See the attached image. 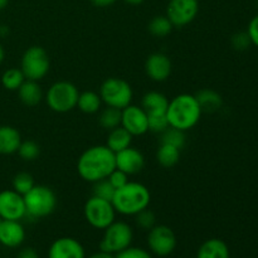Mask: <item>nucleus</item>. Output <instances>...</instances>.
<instances>
[{
  "label": "nucleus",
  "mask_w": 258,
  "mask_h": 258,
  "mask_svg": "<svg viewBox=\"0 0 258 258\" xmlns=\"http://www.w3.org/2000/svg\"><path fill=\"white\" fill-rule=\"evenodd\" d=\"M108 181H110L111 184H112V186L115 189H118L121 188V186H123L125 184H127L128 181V175L126 173H123V171L118 170V169H115V170L112 171V173L108 175Z\"/></svg>",
  "instance_id": "obj_37"
},
{
  "label": "nucleus",
  "mask_w": 258,
  "mask_h": 258,
  "mask_svg": "<svg viewBox=\"0 0 258 258\" xmlns=\"http://www.w3.org/2000/svg\"><path fill=\"white\" fill-rule=\"evenodd\" d=\"M174 25L171 24L170 20L168 19L166 15H156L149 22L148 29L151 35L156 38H165L173 30Z\"/></svg>",
  "instance_id": "obj_27"
},
{
  "label": "nucleus",
  "mask_w": 258,
  "mask_h": 258,
  "mask_svg": "<svg viewBox=\"0 0 258 258\" xmlns=\"http://www.w3.org/2000/svg\"><path fill=\"white\" fill-rule=\"evenodd\" d=\"M121 126L133 136H143L149 131L148 113L141 106L128 105L121 110Z\"/></svg>",
  "instance_id": "obj_12"
},
{
  "label": "nucleus",
  "mask_w": 258,
  "mask_h": 258,
  "mask_svg": "<svg viewBox=\"0 0 258 258\" xmlns=\"http://www.w3.org/2000/svg\"><path fill=\"white\" fill-rule=\"evenodd\" d=\"M197 258H231V254L226 242L219 238H211L201 244Z\"/></svg>",
  "instance_id": "obj_21"
},
{
  "label": "nucleus",
  "mask_w": 258,
  "mask_h": 258,
  "mask_svg": "<svg viewBox=\"0 0 258 258\" xmlns=\"http://www.w3.org/2000/svg\"><path fill=\"white\" fill-rule=\"evenodd\" d=\"M140 106L148 113V116L163 115L168 110L169 98L159 91H149L141 98Z\"/></svg>",
  "instance_id": "obj_18"
},
{
  "label": "nucleus",
  "mask_w": 258,
  "mask_h": 258,
  "mask_svg": "<svg viewBox=\"0 0 258 258\" xmlns=\"http://www.w3.org/2000/svg\"><path fill=\"white\" fill-rule=\"evenodd\" d=\"M25 241V229L20 221H3L0 224V244L18 248Z\"/></svg>",
  "instance_id": "obj_17"
},
{
  "label": "nucleus",
  "mask_w": 258,
  "mask_h": 258,
  "mask_svg": "<svg viewBox=\"0 0 258 258\" xmlns=\"http://www.w3.org/2000/svg\"><path fill=\"white\" fill-rule=\"evenodd\" d=\"M202 108L196 96L190 93H180L169 101L166 118L169 126L186 133L196 127L202 117Z\"/></svg>",
  "instance_id": "obj_2"
},
{
  "label": "nucleus",
  "mask_w": 258,
  "mask_h": 258,
  "mask_svg": "<svg viewBox=\"0 0 258 258\" xmlns=\"http://www.w3.org/2000/svg\"><path fill=\"white\" fill-rule=\"evenodd\" d=\"M12 185H13V190L19 193L20 196H25V194H27L28 191L35 185L34 178H33L29 173L22 171V173H18L17 175L13 178Z\"/></svg>",
  "instance_id": "obj_30"
},
{
  "label": "nucleus",
  "mask_w": 258,
  "mask_h": 258,
  "mask_svg": "<svg viewBox=\"0 0 258 258\" xmlns=\"http://www.w3.org/2000/svg\"><path fill=\"white\" fill-rule=\"evenodd\" d=\"M48 258H86V251L78 239L60 237L50 244Z\"/></svg>",
  "instance_id": "obj_16"
},
{
  "label": "nucleus",
  "mask_w": 258,
  "mask_h": 258,
  "mask_svg": "<svg viewBox=\"0 0 258 258\" xmlns=\"http://www.w3.org/2000/svg\"><path fill=\"white\" fill-rule=\"evenodd\" d=\"M123 2L126 3V4L128 5H134V7H136V5H141L143 4L145 0H123Z\"/></svg>",
  "instance_id": "obj_42"
},
{
  "label": "nucleus",
  "mask_w": 258,
  "mask_h": 258,
  "mask_svg": "<svg viewBox=\"0 0 258 258\" xmlns=\"http://www.w3.org/2000/svg\"><path fill=\"white\" fill-rule=\"evenodd\" d=\"M116 213L134 217L139 212L149 208L151 202V193L148 186L139 181H128L121 188L116 189L112 198Z\"/></svg>",
  "instance_id": "obj_3"
},
{
  "label": "nucleus",
  "mask_w": 258,
  "mask_h": 258,
  "mask_svg": "<svg viewBox=\"0 0 258 258\" xmlns=\"http://www.w3.org/2000/svg\"><path fill=\"white\" fill-rule=\"evenodd\" d=\"M149 118V131L154 134H159L166 130L169 127V121L166 118V113L163 115H151L148 116Z\"/></svg>",
  "instance_id": "obj_34"
},
{
  "label": "nucleus",
  "mask_w": 258,
  "mask_h": 258,
  "mask_svg": "<svg viewBox=\"0 0 258 258\" xmlns=\"http://www.w3.org/2000/svg\"><path fill=\"white\" fill-rule=\"evenodd\" d=\"M115 158L116 169L123 171L128 176L141 173L145 166V156L139 149L133 148V146H128L125 150L116 153Z\"/></svg>",
  "instance_id": "obj_15"
},
{
  "label": "nucleus",
  "mask_w": 258,
  "mask_h": 258,
  "mask_svg": "<svg viewBox=\"0 0 258 258\" xmlns=\"http://www.w3.org/2000/svg\"><path fill=\"white\" fill-rule=\"evenodd\" d=\"M149 252L158 257H168L175 251L176 236L170 227L165 224H156L150 231H148Z\"/></svg>",
  "instance_id": "obj_10"
},
{
  "label": "nucleus",
  "mask_w": 258,
  "mask_h": 258,
  "mask_svg": "<svg viewBox=\"0 0 258 258\" xmlns=\"http://www.w3.org/2000/svg\"><path fill=\"white\" fill-rule=\"evenodd\" d=\"M90 2L92 3V5L97 8H107L115 4L117 0H90Z\"/></svg>",
  "instance_id": "obj_40"
},
{
  "label": "nucleus",
  "mask_w": 258,
  "mask_h": 258,
  "mask_svg": "<svg viewBox=\"0 0 258 258\" xmlns=\"http://www.w3.org/2000/svg\"><path fill=\"white\" fill-rule=\"evenodd\" d=\"M133 138L128 131H126L122 126H118V127L112 128V130L108 131L107 139H106L105 145L110 149L113 153H118V151L125 150L126 148L131 146L133 143Z\"/></svg>",
  "instance_id": "obj_23"
},
{
  "label": "nucleus",
  "mask_w": 258,
  "mask_h": 258,
  "mask_svg": "<svg viewBox=\"0 0 258 258\" xmlns=\"http://www.w3.org/2000/svg\"><path fill=\"white\" fill-rule=\"evenodd\" d=\"M180 150L166 144H160L156 150V160L163 168H173L179 163Z\"/></svg>",
  "instance_id": "obj_25"
},
{
  "label": "nucleus",
  "mask_w": 258,
  "mask_h": 258,
  "mask_svg": "<svg viewBox=\"0 0 258 258\" xmlns=\"http://www.w3.org/2000/svg\"><path fill=\"white\" fill-rule=\"evenodd\" d=\"M173 71L171 60L165 53H151L145 60V73L154 82H164L168 80Z\"/></svg>",
  "instance_id": "obj_14"
},
{
  "label": "nucleus",
  "mask_w": 258,
  "mask_h": 258,
  "mask_svg": "<svg viewBox=\"0 0 258 258\" xmlns=\"http://www.w3.org/2000/svg\"><path fill=\"white\" fill-rule=\"evenodd\" d=\"M102 106V100H101L98 92L95 91H85L81 92L78 96L77 107L81 112L87 113V115H93L101 110Z\"/></svg>",
  "instance_id": "obj_24"
},
{
  "label": "nucleus",
  "mask_w": 258,
  "mask_h": 258,
  "mask_svg": "<svg viewBox=\"0 0 258 258\" xmlns=\"http://www.w3.org/2000/svg\"><path fill=\"white\" fill-rule=\"evenodd\" d=\"M4 58H5V50H4V48H3L2 43H0V64L3 63Z\"/></svg>",
  "instance_id": "obj_43"
},
{
  "label": "nucleus",
  "mask_w": 258,
  "mask_h": 258,
  "mask_svg": "<svg viewBox=\"0 0 258 258\" xmlns=\"http://www.w3.org/2000/svg\"><path fill=\"white\" fill-rule=\"evenodd\" d=\"M25 217L32 219H42L50 216L57 208V196L50 188L35 184L25 196Z\"/></svg>",
  "instance_id": "obj_4"
},
{
  "label": "nucleus",
  "mask_w": 258,
  "mask_h": 258,
  "mask_svg": "<svg viewBox=\"0 0 258 258\" xmlns=\"http://www.w3.org/2000/svg\"><path fill=\"white\" fill-rule=\"evenodd\" d=\"M134 218H135L136 226L140 229H143V231H150L154 226H156L155 213L149 208L139 212L136 216H134Z\"/></svg>",
  "instance_id": "obj_33"
},
{
  "label": "nucleus",
  "mask_w": 258,
  "mask_h": 258,
  "mask_svg": "<svg viewBox=\"0 0 258 258\" xmlns=\"http://www.w3.org/2000/svg\"><path fill=\"white\" fill-rule=\"evenodd\" d=\"M17 153L19 154V156L24 161H34L35 159H38V156H39L40 148L35 141L22 140Z\"/></svg>",
  "instance_id": "obj_31"
},
{
  "label": "nucleus",
  "mask_w": 258,
  "mask_h": 258,
  "mask_svg": "<svg viewBox=\"0 0 258 258\" xmlns=\"http://www.w3.org/2000/svg\"><path fill=\"white\" fill-rule=\"evenodd\" d=\"M77 86L68 81H57L45 92L44 100L48 107L57 113H67L77 107Z\"/></svg>",
  "instance_id": "obj_5"
},
{
  "label": "nucleus",
  "mask_w": 258,
  "mask_h": 258,
  "mask_svg": "<svg viewBox=\"0 0 258 258\" xmlns=\"http://www.w3.org/2000/svg\"><path fill=\"white\" fill-rule=\"evenodd\" d=\"M3 221H4V219H3L2 217H0V224H2V222H3Z\"/></svg>",
  "instance_id": "obj_45"
},
{
  "label": "nucleus",
  "mask_w": 258,
  "mask_h": 258,
  "mask_svg": "<svg viewBox=\"0 0 258 258\" xmlns=\"http://www.w3.org/2000/svg\"><path fill=\"white\" fill-rule=\"evenodd\" d=\"M0 217L4 221H22L25 218L23 196L13 189L0 191Z\"/></svg>",
  "instance_id": "obj_13"
},
{
  "label": "nucleus",
  "mask_w": 258,
  "mask_h": 258,
  "mask_svg": "<svg viewBox=\"0 0 258 258\" xmlns=\"http://www.w3.org/2000/svg\"><path fill=\"white\" fill-rule=\"evenodd\" d=\"M198 13V0H169L165 15L174 27L181 28L194 22Z\"/></svg>",
  "instance_id": "obj_11"
},
{
  "label": "nucleus",
  "mask_w": 258,
  "mask_h": 258,
  "mask_svg": "<svg viewBox=\"0 0 258 258\" xmlns=\"http://www.w3.org/2000/svg\"><path fill=\"white\" fill-rule=\"evenodd\" d=\"M98 95L102 100V103H105L106 106L122 110L126 106L133 103L134 91L127 81L122 78L110 77L101 83Z\"/></svg>",
  "instance_id": "obj_6"
},
{
  "label": "nucleus",
  "mask_w": 258,
  "mask_h": 258,
  "mask_svg": "<svg viewBox=\"0 0 258 258\" xmlns=\"http://www.w3.org/2000/svg\"><path fill=\"white\" fill-rule=\"evenodd\" d=\"M18 97L23 105L28 107H34L42 102L44 93L37 81L25 80L23 85L18 88Z\"/></svg>",
  "instance_id": "obj_19"
},
{
  "label": "nucleus",
  "mask_w": 258,
  "mask_h": 258,
  "mask_svg": "<svg viewBox=\"0 0 258 258\" xmlns=\"http://www.w3.org/2000/svg\"><path fill=\"white\" fill-rule=\"evenodd\" d=\"M116 211L112 202L105 201L98 197H90L83 207V216L87 223L95 229L107 228L112 222L116 221Z\"/></svg>",
  "instance_id": "obj_9"
},
{
  "label": "nucleus",
  "mask_w": 258,
  "mask_h": 258,
  "mask_svg": "<svg viewBox=\"0 0 258 258\" xmlns=\"http://www.w3.org/2000/svg\"><path fill=\"white\" fill-rule=\"evenodd\" d=\"M196 98L202 108V112L213 113L221 110L223 106V98L217 91L211 88H203L196 93Z\"/></svg>",
  "instance_id": "obj_22"
},
{
  "label": "nucleus",
  "mask_w": 258,
  "mask_h": 258,
  "mask_svg": "<svg viewBox=\"0 0 258 258\" xmlns=\"http://www.w3.org/2000/svg\"><path fill=\"white\" fill-rule=\"evenodd\" d=\"M134 239L133 227L123 221H115L106 229L100 242V251L117 254L131 246Z\"/></svg>",
  "instance_id": "obj_7"
},
{
  "label": "nucleus",
  "mask_w": 258,
  "mask_h": 258,
  "mask_svg": "<svg viewBox=\"0 0 258 258\" xmlns=\"http://www.w3.org/2000/svg\"><path fill=\"white\" fill-rule=\"evenodd\" d=\"M98 123L102 128L110 131L121 126V110L115 107H108L98 111Z\"/></svg>",
  "instance_id": "obj_26"
},
{
  "label": "nucleus",
  "mask_w": 258,
  "mask_h": 258,
  "mask_svg": "<svg viewBox=\"0 0 258 258\" xmlns=\"http://www.w3.org/2000/svg\"><path fill=\"white\" fill-rule=\"evenodd\" d=\"M115 169V153L106 145H95L86 149L77 161L78 175L92 184L108 178Z\"/></svg>",
  "instance_id": "obj_1"
},
{
  "label": "nucleus",
  "mask_w": 258,
  "mask_h": 258,
  "mask_svg": "<svg viewBox=\"0 0 258 258\" xmlns=\"http://www.w3.org/2000/svg\"><path fill=\"white\" fill-rule=\"evenodd\" d=\"M231 44L236 50L243 52V50H247L249 47H251L252 42H251V38H249L248 33L238 32V33H236V34L232 35Z\"/></svg>",
  "instance_id": "obj_35"
},
{
  "label": "nucleus",
  "mask_w": 258,
  "mask_h": 258,
  "mask_svg": "<svg viewBox=\"0 0 258 258\" xmlns=\"http://www.w3.org/2000/svg\"><path fill=\"white\" fill-rule=\"evenodd\" d=\"M86 258H115V254H110V253H106V252H103V251H100V252H96V253L91 254V256H88Z\"/></svg>",
  "instance_id": "obj_41"
},
{
  "label": "nucleus",
  "mask_w": 258,
  "mask_h": 258,
  "mask_svg": "<svg viewBox=\"0 0 258 258\" xmlns=\"http://www.w3.org/2000/svg\"><path fill=\"white\" fill-rule=\"evenodd\" d=\"M22 143V135L15 127L9 125L0 126V155H12L17 153Z\"/></svg>",
  "instance_id": "obj_20"
},
{
  "label": "nucleus",
  "mask_w": 258,
  "mask_h": 258,
  "mask_svg": "<svg viewBox=\"0 0 258 258\" xmlns=\"http://www.w3.org/2000/svg\"><path fill=\"white\" fill-rule=\"evenodd\" d=\"M160 144L171 145L181 150L185 145V133L169 126L164 133L160 134Z\"/></svg>",
  "instance_id": "obj_29"
},
{
  "label": "nucleus",
  "mask_w": 258,
  "mask_h": 258,
  "mask_svg": "<svg viewBox=\"0 0 258 258\" xmlns=\"http://www.w3.org/2000/svg\"><path fill=\"white\" fill-rule=\"evenodd\" d=\"M247 33H248L249 38H251L252 44L258 47V15L251 19L248 28H247Z\"/></svg>",
  "instance_id": "obj_38"
},
{
  "label": "nucleus",
  "mask_w": 258,
  "mask_h": 258,
  "mask_svg": "<svg viewBox=\"0 0 258 258\" xmlns=\"http://www.w3.org/2000/svg\"><path fill=\"white\" fill-rule=\"evenodd\" d=\"M116 189L113 188L112 184L108 181V179H102V180H98L96 183H93L92 188V196L98 197L101 199H105V201H112L113 196H115Z\"/></svg>",
  "instance_id": "obj_32"
},
{
  "label": "nucleus",
  "mask_w": 258,
  "mask_h": 258,
  "mask_svg": "<svg viewBox=\"0 0 258 258\" xmlns=\"http://www.w3.org/2000/svg\"><path fill=\"white\" fill-rule=\"evenodd\" d=\"M25 81L20 68H9L2 76V85L8 91H18Z\"/></svg>",
  "instance_id": "obj_28"
},
{
  "label": "nucleus",
  "mask_w": 258,
  "mask_h": 258,
  "mask_svg": "<svg viewBox=\"0 0 258 258\" xmlns=\"http://www.w3.org/2000/svg\"><path fill=\"white\" fill-rule=\"evenodd\" d=\"M17 258H39V254L32 247H24L19 251Z\"/></svg>",
  "instance_id": "obj_39"
},
{
  "label": "nucleus",
  "mask_w": 258,
  "mask_h": 258,
  "mask_svg": "<svg viewBox=\"0 0 258 258\" xmlns=\"http://www.w3.org/2000/svg\"><path fill=\"white\" fill-rule=\"evenodd\" d=\"M115 258H153V254L145 248L141 247H127L123 251L115 254Z\"/></svg>",
  "instance_id": "obj_36"
},
{
  "label": "nucleus",
  "mask_w": 258,
  "mask_h": 258,
  "mask_svg": "<svg viewBox=\"0 0 258 258\" xmlns=\"http://www.w3.org/2000/svg\"><path fill=\"white\" fill-rule=\"evenodd\" d=\"M257 5H258V0H257Z\"/></svg>",
  "instance_id": "obj_46"
},
{
  "label": "nucleus",
  "mask_w": 258,
  "mask_h": 258,
  "mask_svg": "<svg viewBox=\"0 0 258 258\" xmlns=\"http://www.w3.org/2000/svg\"><path fill=\"white\" fill-rule=\"evenodd\" d=\"M8 4H9V0H0V12L4 10L8 7Z\"/></svg>",
  "instance_id": "obj_44"
},
{
  "label": "nucleus",
  "mask_w": 258,
  "mask_h": 258,
  "mask_svg": "<svg viewBox=\"0 0 258 258\" xmlns=\"http://www.w3.org/2000/svg\"><path fill=\"white\" fill-rule=\"evenodd\" d=\"M49 68V55L43 47L32 45L23 53L22 59H20V70L25 80L39 82L48 75Z\"/></svg>",
  "instance_id": "obj_8"
}]
</instances>
